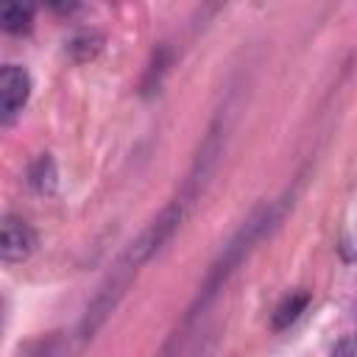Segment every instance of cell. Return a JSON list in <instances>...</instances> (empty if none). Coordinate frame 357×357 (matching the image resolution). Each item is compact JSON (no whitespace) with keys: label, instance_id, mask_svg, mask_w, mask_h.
I'll use <instances>...</instances> for the list:
<instances>
[{"label":"cell","instance_id":"6da1fadb","mask_svg":"<svg viewBox=\"0 0 357 357\" xmlns=\"http://www.w3.org/2000/svg\"><path fill=\"white\" fill-rule=\"evenodd\" d=\"M279 218H282V209H279V206H265V209L254 212V215L240 226V231H237V234L231 237V243L223 248V254L218 257V262L209 268V273H206V279H204V284H201V290H198V301H195V307L190 310L187 321H190L192 315H198V310H204V307L215 298V293L226 284V279L231 276V271L243 262V257L254 248V243H257Z\"/></svg>","mask_w":357,"mask_h":357},{"label":"cell","instance_id":"7a4b0ae2","mask_svg":"<svg viewBox=\"0 0 357 357\" xmlns=\"http://www.w3.org/2000/svg\"><path fill=\"white\" fill-rule=\"evenodd\" d=\"M192 198H195V192L181 190V195L173 198V201L137 234V240H131V243L126 245V251L120 254V259H126L131 268L139 271L151 257H156V254L162 251V245H165V243L178 231V226L184 223Z\"/></svg>","mask_w":357,"mask_h":357},{"label":"cell","instance_id":"3957f363","mask_svg":"<svg viewBox=\"0 0 357 357\" xmlns=\"http://www.w3.org/2000/svg\"><path fill=\"white\" fill-rule=\"evenodd\" d=\"M134 276H137V268H131L126 259H117V265L112 268L109 279H106V282L100 284V290L92 296L89 307H86V312H84V318H81V326H78V340H81V343L92 340L95 332L106 324V318L117 310V304H120V298L126 296V290H128V284H131Z\"/></svg>","mask_w":357,"mask_h":357},{"label":"cell","instance_id":"277c9868","mask_svg":"<svg viewBox=\"0 0 357 357\" xmlns=\"http://www.w3.org/2000/svg\"><path fill=\"white\" fill-rule=\"evenodd\" d=\"M36 231L28 220L17 215H0V259L3 262H22L36 251Z\"/></svg>","mask_w":357,"mask_h":357},{"label":"cell","instance_id":"5b68a950","mask_svg":"<svg viewBox=\"0 0 357 357\" xmlns=\"http://www.w3.org/2000/svg\"><path fill=\"white\" fill-rule=\"evenodd\" d=\"M31 98V75L20 64H0V117H14Z\"/></svg>","mask_w":357,"mask_h":357},{"label":"cell","instance_id":"8992f818","mask_svg":"<svg viewBox=\"0 0 357 357\" xmlns=\"http://www.w3.org/2000/svg\"><path fill=\"white\" fill-rule=\"evenodd\" d=\"M310 301H312V296H310L307 290H290V293L276 304V310H273V315H271V326H273V329H287L290 324H296V321L301 318V312L310 307Z\"/></svg>","mask_w":357,"mask_h":357},{"label":"cell","instance_id":"52a82bcc","mask_svg":"<svg viewBox=\"0 0 357 357\" xmlns=\"http://www.w3.org/2000/svg\"><path fill=\"white\" fill-rule=\"evenodd\" d=\"M33 22V8L22 3H0V28L8 33H25Z\"/></svg>","mask_w":357,"mask_h":357},{"label":"cell","instance_id":"ba28073f","mask_svg":"<svg viewBox=\"0 0 357 357\" xmlns=\"http://www.w3.org/2000/svg\"><path fill=\"white\" fill-rule=\"evenodd\" d=\"M70 354V340L64 343L61 337L50 335V337H39V340H31L25 343L17 357H67Z\"/></svg>","mask_w":357,"mask_h":357},{"label":"cell","instance_id":"9c48e42d","mask_svg":"<svg viewBox=\"0 0 357 357\" xmlns=\"http://www.w3.org/2000/svg\"><path fill=\"white\" fill-rule=\"evenodd\" d=\"M100 45H103V39H100L98 33H92V31H84V33H78V36H73V39H70L67 50L73 53V59H78V61H86V59H92V56L100 50Z\"/></svg>","mask_w":357,"mask_h":357},{"label":"cell","instance_id":"30bf717a","mask_svg":"<svg viewBox=\"0 0 357 357\" xmlns=\"http://www.w3.org/2000/svg\"><path fill=\"white\" fill-rule=\"evenodd\" d=\"M332 357H354V346H351V337H343L335 343L332 349Z\"/></svg>","mask_w":357,"mask_h":357}]
</instances>
